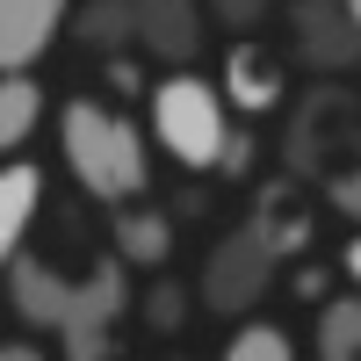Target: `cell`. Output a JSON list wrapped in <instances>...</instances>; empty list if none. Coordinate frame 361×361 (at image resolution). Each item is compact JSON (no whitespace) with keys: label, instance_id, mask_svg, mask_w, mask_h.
I'll list each match as a JSON object with an SVG mask.
<instances>
[{"label":"cell","instance_id":"cell-1","mask_svg":"<svg viewBox=\"0 0 361 361\" xmlns=\"http://www.w3.org/2000/svg\"><path fill=\"white\" fill-rule=\"evenodd\" d=\"M58 152H66L73 180L94 202H109V209L152 195V145H145V130L123 109L94 102V94H80V102L58 109Z\"/></svg>","mask_w":361,"mask_h":361},{"label":"cell","instance_id":"cell-2","mask_svg":"<svg viewBox=\"0 0 361 361\" xmlns=\"http://www.w3.org/2000/svg\"><path fill=\"white\" fill-rule=\"evenodd\" d=\"M152 137H159V152L180 159L188 173H209L224 159V137H231V94H224V80H202L188 66H173L152 87Z\"/></svg>","mask_w":361,"mask_h":361},{"label":"cell","instance_id":"cell-3","mask_svg":"<svg viewBox=\"0 0 361 361\" xmlns=\"http://www.w3.org/2000/svg\"><path fill=\"white\" fill-rule=\"evenodd\" d=\"M361 152V94L340 80H318L304 102H296L289 130H282V166L304 173V180H325L340 159Z\"/></svg>","mask_w":361,"mask_h":361},{"label":"cell","instance_id":"cell-4","mask_svg":"<svg viewBox=\"0 0 361 361\" xmlns=\"http://www.w3.org/2000/svg\"><path fill=\"white\" fill-rule=\"evenodd\" d=\"M123 311H130V260L109 246L94 267H87V282L73 289V311H66V325H58V347H66L73 361H109L116 354L109 325Z\"/></svg>","mask_w":361,"mask_h":361},{"label":"cell","instance_id":"cell-5","mask_svg":"<svg viewBox=\"0 0 361 361\" xmlns=\"http://www.w3.org/2000/svg\"><path fill=\"white\" fill-rule=\"evenodd\" d=\"M267 282H275V253L260 246V231L253 224H238L224 231L217 246L202 253V275H195V296H202V311H217V318H246Z\"/></svg>","mask_w":361,"mask_h":361},{"label":"cell","instance_id":"cell-6","mask_svg":"<svg viewBox=\"0 0 361 361\" xmlns=\"http://www.w3.org/2000/svg\"><path fill=\"white\" fill-rule=\"evenodd\" d=\"M289 37L318 80H347L361 66V22L347 0H289Z\"/></svg>","mask_w":361,"mask_h":361},{"label":"cell","instance_id":"cell-7","mask_svg":"<svg viewBox=\"0 0 361 361\" xmlns=\"http://www.w3.org/2000/svg\"><path fill=\"white\" fill-rule=\"evenodd\" d=\"M246 224L260 231V246L275 253V260H296L318 238V202L304 195V173H275V180H260L253 188V209H246Z\"/></svg>","mask_w":361,"mask_h":361},{"label":"cell","instance_id":"cell-8","mask_svg":"<svg viewBox=\"0 0 361 361\" xmlns=\"http://www.w3.org/2000/svg\"><path fill=\"white\" fill-rule=\"evenodd\" d=\"M73 0H0V66L8 73H37V58L58 44Z\"/></svg>","mask_w":361,"mask_h":361},{"label":"cell","instance_id":"cell-9","mask_svg":"<svg viewBox=\"0 0 361 361\" xmlns=\"http://www.w3.org/2000/svg\"><path fill=\"white\" fill-rule=\"evenodd\" d=\"M137 51L159 66H188L202 51V0H137Z\"/></svg>","mask_w":361,"mask_h":361},{"label":"cell","instance_id":"cell-10","mask_svg":"<svg viewBox=\"0 0 361 361\" xmlns=\"http://www.w3.org/2000/svg\"><path fill=\"white\" fill-rule=\"evenodd\" d=\"M224 94L238 116H267V109H282L289 102V73H282V58L267 51V44H231L224 51Z\"/></svg>","mask_w":361,"mask_h":361},{"label":"cell","instance_id":"cell-11","mask_svg":"<svg viewBox=\"0 0 361 361\" xmlns=\"http://www.w3.org/2000/svg\"><path fill=\"white\" fill-rule=\"evenodd\" d=\"M73 289L80 282H66L51 260H37V253H15L8 260V304H15V318H29V325H66V311H73Z\"/></svg>","mask_w":361,"mask_h":361},{"label":"cell","instance_id":"cell-12","mask_svg":"<svg viewBox=\"0 0 361 361\" xmlns=\"http://www.w3.org/2000/svg\"><path fill=\"white\" fill-rule=\"evenodd\" d=\"M37 209H44V166L37 159H8L0 166V260H15L29 246Z\"/></svg>","mask_w":361,"mask_h":361},{"label":"cell","instance_id":"cell-13","mask_svg":"<svg viewBox=\"0 0 361 361\" xmlns=\"http://www.w3.org/2000/svg\"><path fill=\"white\" fill-rule=\"evenodd\" d=\"M109 238H116V253H123L130 267H166V253H173V217L152 209L145 195H137V202H116Z\"/></svg>","mask_w":361,"mask_h":361},{"label":"cell","instance_id":"cell-14","mask_svg":"<svg viewBox=\"0 0 361 361\" xmlns=\"http://www.w3.org/2000/svg\"><path fill=\"white\" fill-rule=\"evenodd\" d=\"M73 37L87 51H102V58L130 51L137 44V0H87V8L73 15Z\"/></svg>","mask_w":361,"mask_h":361},{"label":"cell","instance_id":"cell-15","mask_svg":"<svg viewBox=\"0 0 361 361\" xmlns=\"http://www.w3.org/2000/svg\"><path fill=\"white\" fill-rule=\"evenodd\" d=\"M37 123H44V87H37V73H8V80H0V145L22 152V145L37 137Z\"/></svg>","mask_w":361,"mask_h":361},{"label":"cell","instance_id":"cell-16","mask_svg":"<svg viewBox=\"0 0 361 361\" xmlns=\"http://www.w3.org/2000/svg\"><path fill=\"white\" fill-rule=\"evenodd\" d=\"M318 361H361V289L318 304Z\"/></svg>","mask_w":361,"mask_h":361},{"label":"cell","instance_id":"cell-17","mask_svg":"<svg viewBox=\"0 0 361 361\" xmlns=\"http://www.w3.org/2000/svg\"><path fill=\"white\" fill-rule=\"evenodd\" d=\"M224 354H231V361H289V354H296V340L282 333V325L253 318V325H238V333L224 340Z\"/></svg>","mask_w":361,"mask_h":361},{"label":"cell","instance_id":"cell-18","mask_svg":"<svg viewBox=\"0 0 361 361\" xmlns=\"http://www.w3.org/2000/svg\"><path fill=\"white\" fill-rule=\"evenodd\" d=\"M318 195H325V209H333V217H347V224L361 231V152L340 159L333 173H325V180H318Z\"/></svg>","mask_w":361,"mask_h":361},{"label":"cell","instance_id":"cell-19","mask_svg":"<svg viewBox=\"0 0 361 361\" xmlns=\"http://www.w3.org/2000/svg\"><path fill=\"white\" fill-rule=\"evenodd\" d=\"M180 318H188V289L180 282H152L145 289V325H152V333H180Z\"/></svg>","mask_w":361,"mask_h":361},{"label":"cell","instance_id":"cell-20","mask_svg":"<svg viewBox=\"0 0 361 361\" xmlns=\"http://www.w3.org/2000/svg\"><path fill=\"white\" fill-rule=\"evenodd\" d=\"M267 8H275V0H209V15H217L224 29H238V37H246L253 22H267Z\"/></svg>","mask_w":361,"mask_h":361},{"label":"cell","instance_id":"cell-21","mask_svg":"<svg viewBox=\"0 0 361 361\" xmlns=\"http://www.w3.org/2000/svg\"><path fill=\"white\" fill-rule=\"evenodd\" d=\"M253 159H260V145H253V130H231V137H224V159H217V173H231V180H246V173H253Z\"/></svg>","mask_w":361,"mask_h":361},{"label":"cell","instance_id":"cell-22","mask_svg":"<svg viewBox=\"0 0 361 361\" xmlns=\"http://www.w3.org/2000/svg\"><path fill=\"white\" fill-rule=\"evenodd\" d=\"M325 282H333V275H325V267H296V296H304V304H325Z\"/></svg>","mask_w":361,"mask_h":361},{"label":"cell","instance_id":"cell-23","mask_svg":"<svg viewBox=\"0 0 361 361\" xmlns=\"http://www.w3.org/2000/svg\"><path fill=\"white\" fill-rule=\"evenodd\" d=\"M109 87H116V94H137V87H145V80H137V66H130V58H123V51H116V58H109Z\"/></svg>","mask_w":361,"mask_h":361},{"label":"cell","instance_id":"cell-24","mask_svg":"<svg viewBox=\"0 0 361 361\" xmlns=\"http://www.w3.org/2000/svg\"><path fill=\"white\" fill-rule=\"evenodd\" d=\"M340 267H347V282H354V289H361V231H354V238H347V253H340Z\"/></svg>","mask_w":361,"mask_h":361},{"label":"cell","instance_id":"cell-25","mask_svg":"<svg viewBox=\"0 0 361 361\" xmlns=\"http://www.w3.org/2000/svg\"><path fill=\"white\" fill-rule=\"evenodd\" d=\"M347 8H354V22H361V0H347Z\"/></svg>","mask_w":361,"mask_h":361}]
</instances>
